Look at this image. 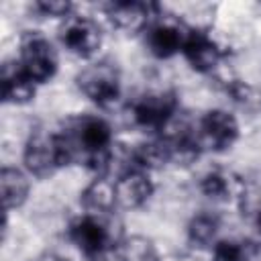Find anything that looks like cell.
Masks as SVG:
<instances>
[{
  "label": "cell",
  "mask_w": 261,
  "mask_h": 261,
  "mask_svg": "<svg viewBox=\"0 0 261 261\" xmlns=\"http://www.w3.org/2000/svg\"><path fill=\"white\" fill-rule=\"evenodd\" d=\"M59 135L69 161L80 159L98 175L112 169V130L104 118L94 114L69 118Z\"/></svg>",
  "instance_id": "1"
},
{
  "label": "cell",
  "mask_w": 261,
  "mask_h": 261,
  "mask_svg": "<svg viewBox=\"0 0 261 261\" xmlns=\"http://www.w3.org/2000/svg\"><path fill=\"white\" fill-rule=\"evenodd\" d=\"M22 159H24L27 171L37 177H49L59 167L69 163V155L61 135L47 133V130H37L29 137Z\"/></svg>",
  "instance_id": "2"
},
{
  "label": "cell",
  "mask_w": 261,
  "mask_h": 261,
  "mask_svg": "<svg viewBox=\"0 0 261 261\" xmlns=\"http://www.w3.org/2000/svg\"><path fill=\"white\" fill-rule=\"evenodd\" d=\"M69 237L88 257H98L112 247H118V237L108 214L84 212L69 224Z\"/></svg>",
  "instance_id": "3"
},
{
  "label": "cell",
  "mask_w": 261,
  "mask_h": 261,
  "mask_svg": "<svg viewBox=\"0 0 261 261\" xmlns=\"http://www.w3.org/2000/svg\"><path fill=\"white\" fill-rule=\"evenodd\" d=\"M75 84L84 96H88L98 106H112L118 102L122 84L120 71L110 61H94L86 65L77 75Z\"/></svg>",
  "instance_id": "4"
},
{
  "label": "cell",
  "mask_w": 261,
  "mask_h": 261,
  "mask_svg": "<svg viewBox=\"0 0 261 261\" xmlns=\"http://www.w3.org/2000/svg\"><path fill=\"white\" fill-rule=\"evenodd\" d=\"M20 67L31 75L35 84L51 80L57 71V53L51 41L39 31H27L20 37Z\"/></svg>",
  "instance_id": "5"
},
{
  "label": "cell",
  "mask_w": 261,
  "mask_h": 261,
  "mask_svg": "<svg viewBox=\"0 0 261 261\" xmlns=\"http://www.w3.org/2000/svg\"><path fill=\"white\" fill-rule=\"evenodd\" d=\"M130 118L145 130H165L177 110V100L171 92H145L128 106Z\"/></svg>",
  "instance_id": "6"
},
{
  "label": "cell",
  "mask_w": 261,
  "mask_h": 261,
  "mask_svg": "<svg viewBox=\"0 0 261 261\" xmlns=\"http://www.w3.org/2000/svg\"><path fill=\"white\" fill-rule=\"evenodd\" d=\"M190 29L175 16H155L147 27V47L155 57L167 59L179 51H184Z\"/></svg>",
  "instance_id": "7"
},
{
  "label": "cell",
  "mask_w": 261,
  "mask_h": 261,
  "mask_svg": "<svg viewBox=\"0 0 261 261\" xmlns=\"http://www.w3.org/2000/svg\"><path fill=\"white\" fill-rule=\"evenodd\" d=\"M198 139L202 149L226 151L239 139V122L226 110H210L198 122Z\"/></svg>",
  "instance_id": "8"
},
{
  "label": "cell",
  "mask_w": 261,
  "mask_h": 261,
  "mask_svg": "<svg viewBox=\"0 0 261 261\" xmlns=\"http://www.w3.org/2000/svg\"><path fill=\"white\" fill-rule=\"evenodd\" d=\"M63 47L77 57H92L102 45L100 27L88 16H69L59 31Z\"/></svg>",
  "instance_id": "9"
},
{
  "label": "cell",
  "mask_w": 261,
  "mask_h": 261,
  "mask_svg": "<svg viewBox=\"0 0 261 261\" xmlns=\"http://www.w3.org/2000/svg\"><path fill=\"white\" fill-rule=\"evenodd\" d=\"M181 53L186 55V59L194 69L204 73H212L224 57L220 43L206 31H190Z\"/></svg>",
  "instance_id": "10"
},
{
  "label": "cell",
  "mask_w": 261,
  "mask_h": 261,
  "mask_svg": "<svg viewBox=\"0 0 261 261\" xmlns=\"http://www.w3.org/2000/svg\"><path fill=\"white\" fill-rule=\"evenodd\" d=\"M108 20L124 33H135L141 29H147L151 24L153 10L155 6L149 2H135V0H124V2H110L104 6Z\"/></svg>",
  "instance_id": "11"
},
{
  "label": "cell",
  "mask_w": 261,
  "mask_h": 261,
  "mask_svg": "<svg viewBox=\"0 0 261 261\" xmlns=\"http://www.w3.org/2000/svg\"><path fill=\"white\" fill-rule=\"evenodd\" d=\"M114 194H116V206L118 208H139L143 206L151 194H153V181L147 171L143 169H130L118 175L114 181Z\"/></svg>",
  "instance_id": "12"
},
{
  "label": "cell",
  "mask_w": 261,
  "mask_h": 261,
  "mask_svg": "<svg viewBox=\"0 0 261 261\" xmlns=\"http://www.w3.org/2000/svg\"><path fill=\"white\" fill-rule=\"evenodd\" d=\"M200 190L216 202H241L245 198L243 179L230 169H210L202 175Z\"/></svg>",
  "instance_id": "13"
},
{
  "label": "cell",
  "mask_w": 261,
  "mask_h": 261,
  "mask_svg": "<svg viewBox=\"0 0 261 261\" xmlns=\"http://www.w3.org/2000/svg\"><path fill=\"white\" fill-rule=\"evenodd\" d=\"M0 88H2V98L8 104H27L35 96V82L20 67L18 61L2 65Z\"/></svg>",
  "instance_id": "14"
},
{
  "label": "cell",
  "mask_w": 261,
  "mask_h": 261,
  "mask_svg": "<svg viewBox=\"0 0 261 261\" xmlns=\"http://www.w3.org/2000/svg\"><path fill=\"white\" fill-rule=\"evenodd\" d=\"M82 206L86 212H96V214H110L112 208H116V194H114V184H110L104 175H98L92 184L86 186L82 192Z\"/></svg>",
  "instance_id": "15"
},
{
  "label": "cell",
  "mask_w": 261,
  "mask_h": 261,
  "mask_svg": "<svg viewBox=\"0 0 261 261\" xmlns=\"http://www.w3.org/2000/svg\"><path fill=\"white\" fill-rule=\"evenodd\" d=\"M0 190H2V202L6 210L22 206V202L29 196V179L27 175L16 167H2L0 171Z\"/></svg>",
  "instance_id": "16"
},
{
  "label": "cell",
  "mask_w": 261,
  "mask_h": 261,
  "mask_svg": "<svg viewBox=\"0 0 261 261\" xmlns=\"http://www.w3.org/2000/svg\"><path fill=\"white\" fill-rule=\"evenodd\" d=\"M120 261H161V255L151 239L133 234L118 243Z\"/></svg>",
  "instance_id": "17"
},
{
  "label": "cell",
  "mask_w": 261,
  "mask_h": 261,
  "mask_svg": "<svg viewBox=\"0 0 261 261\" xmlns=\"http://www.w3.org/2000/svg\"><path fill=\"white\" fill-rule=\"evenodd\" d=\"M226 92L232 98L234 104H239L247 112H259L261 110V90L253 84L241 82V80H228Z\"/></svg>",
  "instance_id": "18"
},
{
  "label": "cell",
  "mask_w": 261,
  "mask_h": 261,
  "mask_svg": "<svg viewBox=\"0 0 261 261\" xmlns=\"http://www.w3.org/2000/svg\"><path fill=\"white\" fill-rule=\"evenodd\" d=\"M255 247L247 241H218L212 251V261H253Z\"/></svg>",
  "instance_id": "19"
},
{
  "label": "cell",
  "mask_w": 261,
  "mask_h": 261,
  "mask_svg": "<svg viewBox=\"0 0 261 261\" xmlns=\"http://www.w3.org/2000/svg\"><path fill=\"white\" fill-rule=\"evenodd\" d=\"M216 232H218V218L212 214H206V212L194 216L188 226V234H190L192 243L202 245V247L214 243Z\"/></svg>",
  "instance_id": "20"
},
{
  "label": "cell",
  "mask_w": 261,
  "mask_h": 261,
  "mask_svg": "<svg viewBox=\"0 0 261 261\" xmlns=\"http://www.w3.org/2000/svg\"><path fill=\"white\" fill-rule=\"evenodd\" d=\"M33 8L39 10L43 16H67L69 18V12L73 6L63 0H39V2H35Z\"/></svg>",
  "instance_id": "21"
},
{
  "label": "cell",
  "mask_w": 261,
  "mask_h": 261,
  "mask_svg": "<svg viewBox=\"0 0 261 261\" xmlns=\"http://www.w3.org/2000/svg\"><path fill=\"white\" fill-rule=\"evenodd\" d=\"M33 261H65V259L59 257V255H55V253H41V255L35 257Z\"/></svg>",
  "instance_id": "22"
}]
</instances>
